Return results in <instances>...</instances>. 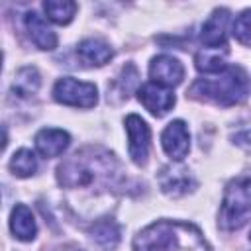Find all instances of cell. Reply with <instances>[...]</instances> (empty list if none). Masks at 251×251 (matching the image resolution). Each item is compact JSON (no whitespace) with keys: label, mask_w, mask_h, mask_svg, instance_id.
<instances>
[{"label":"cell","mask_w":251,"mask_h":251,"mask_svg":"<svg viewBox=\"0 0 251 251\" xmlns=\"http://www.w3.org/2000/svg\"><path fill=\"white\" fill-rule=\"evenodd\" d=\"M122 178L118 159L102 147H84L67 157L57 169V180L69 190H110Z\"/></svg>","instance_id":"1"},{"label":"cell","mask_w":251,"mask_h":251,"mask_svg":"<svg viewBox=\"0 0 251 251\" xmlns=\"http://www.w3.org/2000/svg\"><path fill=\"white\" fill-rule=\"evenodd\" d=\"M41 76L35 67H24L16 73L14 82H12V92L18 98H29L39 90Z\"/></svg>","instance_id":"17"},{"label":"cell","mask_w":251,"mask_h":251,"mask_svg":"<svg viewBox=\"0 0 251 251\" xmlns=\"http://www.w3.org/2000/svg\"><path fill=\"white\" fill-rule=\"evenodd\" d=\"M149 75H151V80L155 84H161V86H176L182 82L184 78V67L180 65V61L176 57H171V55H157L151 59V65H149Z\"/></svg>","instance_id":"8"},{"label":"cell","mask_w":251,"mask_h":251,"mask_svg":"<svg viewBox=\"0 0 251 251\" xmlns=\"http://www.w3.org/2000/svg\"><path fill=\"white\" fill-rule=\"evenodd\" d=\"M137 98L139 102L157 118L165 116L173 106H175V94L161 84L155 82H147L137 90Z\"/></svg>","instance_id":"10"},{"label":"cell","mask_w":251,"mask_h":251,"mask_svg":"<svg viewBox=\"0 0 251 251\" xmlns=\"http://www.w3.org/2000/svg\"><path fill=\"white\" fill-rule=\"evenodd\" d=\"M53 96L57 102L76 108H92L98 100V90L92 82H82L71 76H63L53 86Z\"/></svg>","instance_id":"5"},{"label":"cell","mask_w":251,"mask_h":251,"mask_svg":"<svg viewBox=\"0 0 251 251\" xmlns=\"http://www.w3.org/2000/svg\"><path fill=\"white\" fill-rule=\"evenodd\" d=\"M10 229H12L14 237L20 241H31L35 237L37 226H35L33 214L27 206L16 204V208L12 210V216H10Z\"/></svg>","instance_id":"15"},{"label":"cell","mask_w":251,"mask_h":251,"mask_svg":"<svg viewBox=\"0 0 251 251\" xmlns=\"http://www.w3.org/2000/svg\"><path fill=\"white\" fill-rule=\"evenodd\" d=\"M61 251H80V249H61Z\"/></svg>","instance_id":"23"},{"label":"cell","mask_w":251,"mask_h":251,"mask_svg":"<svg viewBox=\"0 0 251 251\" xmlns=\"http://www.w3.org/2000/svg\"><path fill=\"white\" fill-rule=\"evenodd\" d=\"M249 90L247 75L241 67H227L214 78H198L188 94L198 100H208L220 106H233L245 100Z\"/></svg>","instance_id":"3"},{"label":"cell","mask_w":251,"mask_h":251,"mask_svg":"<svg viewBox=\"0 0 251 251\" xmlns=\"http://www.w3.org/2000/svg\"><path fill=\"white\" fill-rule=\"evenodd\" d=\"M226 55H227V47H220V49H210V47H204L196 53L194 57V63H196V69L200 73H206V75H218L222 71L227 69L226 65Z\"/></svg>","instance_id":"16"},{"label":"cell","mask_w":251,"mask_h":251,"mask_svg":"<svg viewBox=\"0 0 251 251\" xmlns=\"http://www.w3.org/2000/svg\"><path fill=\"white\" fill-rule=\"evenodd\" d=\"M71 143V135L65 129L45 127L35 135V147L43 157H59Z\"/></svg>","instance_id":"13"},{"label":"cell","mask_w":251,"mask_h":251,"mask_svg":"<svg viewBox=\"0 0 251 251\" xmlns=\"http://www.w3.org/2000/svg\"><path fill=\"white\" fill-rule=\"evenodd\" d=\"M10 171L22 178L31 176L37 171V157L29 149H20L18 153H14V157L10 161Z\"/></svg>","instance_id":"20"},{"label":"cell","mask_w":251,"mask_h":251,"mask_svg":"<svg viewBox=\"0 0 251 251\" xmlns=\"http://www.w3.org/2000/svg\"><path fill=\"white\" fill-rule=\"evenodd\" d=\"M231 33H233V37H235L241 45L251 47V8H249V10H243V12L235 18V22H233V25H231Z\"/></svg>","instance_id":"21"},{"label":"cell","mask_w":251,"mask_h":251,"mask_svg":"<svg viewBox=\"0 0 251 251\" xmlns=\"http://www.w3.org/2000/svg\"><path fill=\"white\" fill-rule=\"evenodd\" d=\"M233 143L243 147V149H247V151H251V129H243V131L235 133L233 135Z\"/></svg>","instance_id":"22"},{"label":"cell","mask_w":251,"mask_h":251,"mask_svg":"<svg viewBox=\"0 0 251 251\" xmlns=\"http://www.w3.org/2000/svg\"><path fill=\"white\" fill-rule=\"evenodd\" d=\"M24 22H25V29H27L31 41L39 49L51 51V49L57 47V35H55V31L45 24V20L37 12H27Z\"/></svg>","instance_id":"14"},{"label":"cell","mask_w":251,"mask_h":251,"mask_svg":"<svg viewBox=\"0 0 251 251\" xmlns=\"http://www.w3.org/2000/svg\"><path fill=\"white\" fill-rule=\"evenodd\" d=\"M92 239L102 249H114L120 243V226L114 220H98L92 227Z\"/></svg>","instance_id":"18"},{"label":"cell","mask_w":251,"mask_h":251,"mask_svg":"<svg viewBox=\"0 0 251 251\" xmlns=\"http://www.w3.org/2000/svg\"><path fill=\"white\" fill-rule=\"evenodd\" d=\"M133 251H210V249L196 226L184 222L159 220L135 235Z\"/></svg>","instance_id":"2"},{"label":"cell","mask_w":251,"mask_h":251,"mask_svg":"<svg viewBox=\"0 0 251 251\" xmlns=\"http://www.w3.org/2000/svg\"><path fill=\"white\" fill-rule=\"evenodd\" d=\"M251 216V173L237 175L226 184L222 208H220V226L222 229L233 231L239 229Z\"/></svg>","instance_id":"4"},{"label":"cell","mask_w":251,"mask_h":251,"mask_svg":"<svg viewBox=\"0 0 251 251\" xmlns=\"http://www.w3.org/2000/svg\"><path fill=\"white\" fill-rule=\"evenodd\" d=\"M159 186L167 196L178 198L192 192L196 188V180L186 167L169 165V167H163L159 173Z\"/></svg>","instance_id":"7"},{"label":"cell","mask_w":251,"mask_h":251,"mask_svg":"<svg viewBox=\"0 0 251 251\" xmlns=\"http://www.w3.org/2000/svg\"><path fill=\"white\" fill-rule=\"evenodd\" d=\"M126 131H127V147H129V157L133 159L135 165H145L147 155H149V141H151V129L135 114H129L126 118Z\"/></svg>","instance_id":"6"},{"label":"cell","mask_w":251,"mask_h":251,"mask_svg":"<svg viewBox=\"0 0 251 251\" xmlns=\"http://www.w3.org/2000/svg\"><path fill=\"white\" fill-rule=\"evenodd\" d=\"M43 10L47 14V18L55 24H69L75 18L76 12V4L71 0H47L43 4Z\"/></svg>","instance_id":"19"},{"label":"cell","mask_w":251,"mask_h":251,"mask_svg":"<svg viewBox=\"0 0 251 251\" xmlns=\"http://www.w3.org/2000/svg\"><path fill=\"white\" fill-rule=\"evenodd\" d=\"M76 55L88 67H102L112 59L114 51L106 41L96 39V37H88V39H82L78 43Z\"/></svg>","instance_id":"12"},{"label":"cell","mask_w":251,"mask_h":251,"mask_svg":"<svg viewBox=\"0 0 251 251\" xmlns=\"http://www.w3.org/2000/svg\"><path fill=\"white\" fill-rule=\"evenodd\" d=\"M249 237H251V235H249Z\"/></svg>","instance_id":"24"},{"label":"cell","mask_w":251,"mask_h":251,"mask_svg":"<svg viewBox=\"0 0 251 251\" xmlns=\"http://www.w3.org/2000/svg\"><path fill=\"white\" fill-rule=\"evenodd\" d=\"M161 145L165 149V153L175 159V161H182L190 149V135H188V127L182 120H175L171 122L163 133H161Z\"/></svg>","instance_id":"9"},{"label":"cell","mask_w":251,"mask_h":251,"mask_svg":"<svg viewBox=\"0 0 251 251\" xmlns=\"http://www.w3.org/2000/svg\"><path fill=\"white\" fill-rule=\"evenodd\" d=\"M227 22H229V12L226 8H218V10L212 12V16L204 22L202 33H200V39H202L204 47H210V49L227 47L226 45Z\"/></svg>","instance_id":"11"}]
</instances>
